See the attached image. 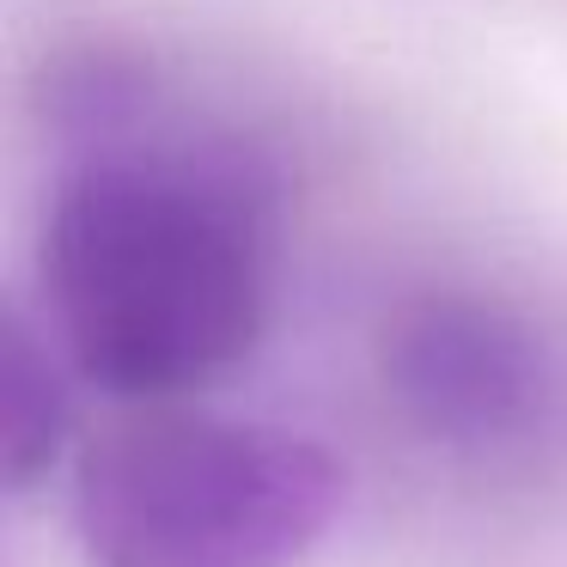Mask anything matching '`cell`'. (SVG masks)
I'll return each mask as SVG.
<instances>
[{
    "label": "cell",
    "instance_id": "cell-1",
    "mask_svg": "<svg viewBox=\"0 0 567 567\" xmlns=\"http://www.w3.org/2000/svg\"><path fill=\"white\" fill-rule=\"evenodd\" d=\"M275 177L238 141L92 135L43 220L50 336L135 403L214 384L275 306Z\"/></svg>",
    "mask_w": 567,
    "mask_h": 567
},
{
    "label": "cell",
    "instance_id": "cell-3",
    "mask_svg": "<svg viewBox=\"0 0 567 567\" xmlns=\"http://www.w3.org/2000/svg\"><path fill=\"white\" fill-rule=\"evenodd\" d=\"M384 391L421 440L457 457H518L561 427L567 372L525 311L482 293H421L379 342Z\"/></svg>",
    "mask_w": 567,
    "mask_h": 567
},
{
    "label": "cell",
    "instance_id": "cell-2",
    "mask_svg": "<svg viewBox=\"0 0 567 567\" xmlns=\"http://www.w3.org/2000/svg\"><path fill=\"white\" fill-rule=\"evenodd\" d=\"M342 488L306 433L153 409L80 457L74 525L92 567H293Z\"/></svg>",
    "mask_w": 567,
    "mask_h": 567
},
{
    "label": "cell",
    "instance_id": "cell-4",
    "mask_svg": "<svg viewBox=\"0 0 567 567\" xmlns=\"http://www.w3.org/2000/svg\"><path fill=\"white\" fill-rule=\"evenodd\" d=\"M55 336H43L31 318L7 323V348H0V445H7V482L31 488L43 470L62 457L68 421H74V396H68L62 360H55Z\"/></svg>",
    "mask_w": 567,
    "mask_h": 567
}]
</instances>
